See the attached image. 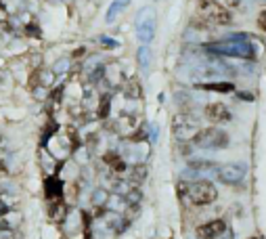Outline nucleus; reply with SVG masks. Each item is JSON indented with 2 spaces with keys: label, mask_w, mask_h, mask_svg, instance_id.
I'll list each match as a JSON object with an SVG mask.
<instances>
[{
  "label": "nucleus",
  "mask_w": 266,
  "mask_h": 239,
  "mask_svg": "<svg viewBox=\"0 0 266 239\" xmlns=\"http://www.w3.org/2000/svg\"><path fill=\"white\" fill-rule=\"evenodd\" d=\"M197 88L201 90H209V92H222V94H229V92H235V84L229 82V80H209V82H197L195 84Z\"/></svg>",
  "instance_id": "obj_10"
},
{
  "label": "nucleus",
  "mask_w": 266,
  "mask_h": 239,
  "mask_svg": "<svg viewBox=\"0 0 266 239\" xmlns=\"http://www.w3.org/2000/svg\"><path fill=\"white\" fill-rule=\"evenodd\" d=\"M195 17L199 23L212 27V25H231L235 21L233 11L225 7L220 0H197L195 3Z\"/></svg>",
  "instance_id": "obj_2"
},
{
  "label": "nucleus",
  "mask_w": 266,
  "mask_h": 239,
  "mask_svg": "<svg viewBox=\"0 0 266 239\" xmlns=\"http://www.w3.org/2000/svg\"><path fill=\"white\" fill-rule=\"evenodd\" d=\"M251 239H258V237H251Z\"/></svg>",
  "instance_id": "obj_22"
},
{
  "label": "nucleus",
  "mask_w": 266,
  "mask_h": 239,
  "mask_svg": "<svg viewBox=\"0 0 266 239\" xmlns=\"http://www.w3.org/2000/svg\"><path fill=\"white\" fill-rule=\"evenodd\" d=\"M0 164H3V158H0Z\"/></svg>",
  "instance_id": "obj_21"
},
{
  "label": "nucleus",
  "mask_w": 266,
  "mask_h": 239,
  "mask_svg": "<svg viewBox=\"0 0 266 239\" xmlns=\"http://www.w3.org/2000/svg\"><path fill=\"white\" fill-rule=\"evenodd\" d=\"M256 23H258V27H260V32H264V34H266V7H264V9H260L258 17H256Z\"/></svg>",
  "instance_id": "obj_15"
},
{
  "label": "nucleus",
  "mask_w": 266,
  "mask_h": 239,
  "mask_svg": "<svg viewBox=\"0 0 266 239\" xmlns=\"http://www.w3.org/2000/svg\"><path fill=\"white\" fill-rule=\"evenodd\" d=\"M61 193H63L61 182L57 178H48L46 180V198L48 200H57V198H61Z\"/></svg>",
  "instance_id": "obj_13"
},
{
  "label": "nucleus",
  "mask_w": 266,
  "mask_h": 239,
  "mask_svg": "<svg viewBox=\"0 0 266 239\" xmlns=\"http://www.w3.org/2000/svg\"><path fill=\"white\" fill-rule=\"evenodd\" d=\"M151 59H153V55H151L149 44H141V49L136 51V63H138V67H141L143 72H149Z\"/></svg>",
  "instance_id": "obj_12"
},
{
  "label": "nucleus",
  "mask_w": 266,
  "mask_h": 239,
  "mask_svg": "<svg viewBox=\"0 0 266 239\" xmlns=\"http://www.w3.org/2000/svg\"><path fill=\"white\" fill-rule=\"evenodd\" d=\"M101 42H103V44H107V46H116V44H118V42H114V40H109V38H105V36L101 38Z\"/></svg>",
  "instance_id": "obj_19"
},
{
  "label": "nucleus",
  "mask_w": 266,
  "mask_h": 239,
  "mask_svg": "<svg viewBox=\"0 0 266 239\" xmlns=\"http://www.w3.org/2000/svg\"><path fill=\"white\" fill-rule=\"evenodd\" d=\"M157 136H159V126L151 124L149 126V140H151V143H157Z\"/></svg>",
  "instance_id": "obj_16"
},
{
  "label": "nucleus",
  "mask_w": 266,
  "mask_h": 239,
  "mask_svg": "<svg viewBox=\"0 0 266 239\" xmlns=\"http://www.w3.org/2000/svg\"><path fill=\"white\" fill-rule=\"evenodd\" d=\"M227 231V222L222 218H216V220H209L201 227H197V237L199 239H218L222 237Z\"/></svg>",
  "instance_id": "obj_9"
},
{
  "label": "nucleus",
  "mask_w": 266,
  "mask_h": 239,
  "mask_svg": "<svg viewBox=\"0 0 266 239\" xmlns=\"http://www.w3.org/2000/svg\"><path fill=\"white\" fill-rule=\"evenodd\" d=\"M130 3H132V0H111V5L107 9V13H105V21L107 23H114L122 15V13L130 7Z\"/></svg>",
  "instance_id": "obj_11"
},
{
  "label": "nucleus",
  "mask_w": 266,
  "mask_h": 239,
  "mask_svg": "<svg viewBox=\"0 0 266 239\" xmlns=\"http://www.w3.org/2000/svg\"><path fill=\"white\" fill-rule=\"evenodd\" d=\"M262 44H258L254 36L245 32H235L222 40L205 42L201 46L203 53L214 55V57H231V59H243V61H254L262 53Z\"/></svg>",
  "instance_id": "obj_1"
},
{
  "label": "nucleus",
  "mask_w": 266,
  "mask_h": 239,
  "mask_svg": "<svg viewBox=\"0 0 266 239\" xmlns=\"http://www.w3.org/2000/svg\"><path fill=\"white\" fill-rule=\"evenodd\" d=\"M216 176H218L220 182H225V185H239V182H243L245 176H247V166L241 164V162L218 166Z\"/></svg>",
  "instance_id": "obj_7"
},
{
  "label": "nucleus",
  "mask_w": 266,
  "mask_h": 239,
  "mask_svg": "<svg viewBox=\"0 0 266 239\" xmlns=\"http://www.w3.org/2000/svg\"><path fill=\"white\" fill-rule=\"evenodd\" d=\"M0 239H17V235L9 229H0Z\"/></svg>",
  "instance_id": "obj_18"
},
{
  "label": "nucleus",
  "mask_w": 266,
  "mask_h": 239,
  "mask_svg": "<svg viewBox=\"0 0 266 239\" xmlns=\"http://www.w3.org/2000/svg\"><path fill=\"white\" fill-rule=\"evenodd\" d=\"M183 185H185V198L193 206H209L218 200V189L209 180L183 182Z\"/></svg>",
  "instance_id": "obj_4"
},
{
  "label": "nucleus",
  "mask_w": 266,
  "mask_h": 239,
  "mask_svg": "<svg viewBox=\"0 0 266 239\" xmlns=\"http://www.w3.org/2000/svg\"><path fill=\"white\" fill-rule=\"evenodd\" d=\"M193 145L199 149H225L229 145V134L218 126H209L193 136Z\"/></svg>",
  "instance_id": "obj_5"
},
{
  "label": "nucleus",
  "mask_w": 266,
  "mask_h": 239,
  "mask_svg": "<svg viewBox=\"0 0 266 239\" xmlns=\"http://www.w3.org/2000/svg\"><path fill=\"white\" fill-rule=\"evenodd\" d=\"M203 116L209 122H214V124H225V122H231L233 120V111L225 103H209L203 109Z\"/></svg>",
  "instance_id": "obj_8"
},
{
  "label": "nucleus",
  "mask_w": 266,
  "mask_h": 239,
  "mask_svg": "<svg viewBox=\"0 0 266 239\" xmlns=\"http://www.w3.org/2000/svg\"><path fill=\"white\" fill-rule=\"evenodd\" d=\"M92 202H94L96 206H103V204L107 202V191H105V189H96L94 195H92Z\"/></svg>",
  "instance_id": "obj_14"
},
{
  "label": "nucleus",
  "mask_w": 266,
  "mask_h": 239,
  "mask_svg": "<svg viewBox=\"0 0 266 239\" xmlns=\"http://www.w3.org/2000/svg\"><path fill=\"white\" fill-rule=\"evenodd\" d=\"M201 130V124L197 118L189 114H178L172 120V132L178 140H193V136Z\"/></svg>",
  "instance_id": "obj_6"
},
{
  "label": "nucleus",
  "mask_w": 266,
  "mask_h": 239,
  "mask_svg": "<svg viewBox=\"0 0 266 239\" xmlns=\"http://www.w3.org/2000/svg\"><path fill=\"white\" fill-rule=\"evenodd\" d=\"M65 69H69V61H67V59H61L57 65H55V72H57V74L65 72Z\"/></svg>",
  "instance_id": "obj_17"
},
{
  "label": "nucleus",
  "mask_w": 266,
  "mask_h": 239,
  "mask_svg": "<svg viewBox=\"0 0 266 239\" xmlns=\"http://www.w3.org/2000/svg\"><path fill=\"white\" fill-rule=\"evenodd\" d=\"M157 32V13L153 7H141L134 15V34L141 44H151Z\"/></svg>",
  "instance_id": "obj_3"
},
{
  "label": "nucleus",
  "mask_w": 266,
  "mask_h": 239,
  "mask_svg": "<svg viewBox=\"0 0 266 239\" xmlns=\"http://www.w3.org/2000/svg\"><path fill=\"white\" fill-rule=\"evenodd\" d=\"M9 212V206H5L3 202H0V216H3V214H7Z\"/></svg>",
  "instance_id": "obj_20"
}]
</instances>
